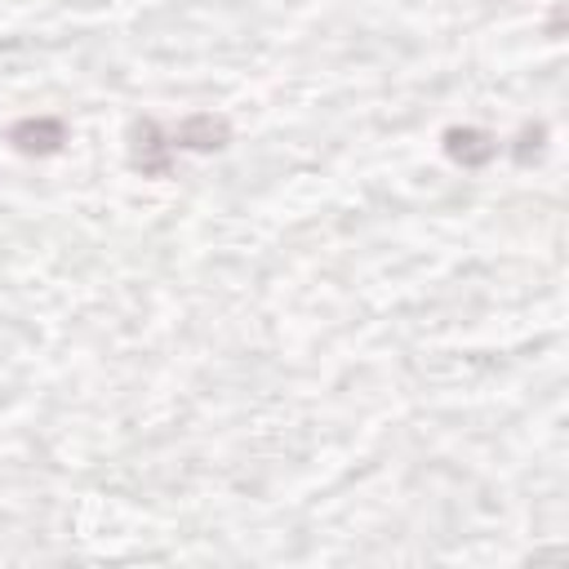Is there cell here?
<instances>
[{
    "label": "cell",
    "mask_w": 569,
    "mask_h": 569,
    "mask_svg": "<svg viewBox=\"0 0 569 569\" xmlns=\"http://www.w3.org/2000/svg\"><path fill=\"white\" fill-rule=\"evenodd\" d=\"M62 138H67V129H62V120H53V116L18 120V124L9 129V142H13L22 156H53V151L62 147Z\"/></svg>",
    "instance_id": "obj_2"
},
{
    "label": "cell",
    "mask_w": 569,
    "mask_h": 569,
    "mask_svg": "<svg viewBox=\"0 0 569 569\" xmlns=\"http://www.w3.org/2000/svg\"><path fill=\"white\" fill-rule=\"evenodd\" d=\"M169 164H173V138H164L156 120H138L133 124V169H142L147 178H164Z\"/></svg>",
    "instance_id": "obj_1"
},
{
    "label": "cell",
    "mask_w": 569,
    "mask_h": 569,
    "mask_svg": "<svg viewBox=\"0 0 569 569\" xmlns=\"http://www.w3.org/2000/svg\"><path fill=\"white\" fill-rule=\"evenodd\" d=\"M445 151H449L458 164H485L498 147H493V138L480 133V129H449V133H445Z\"/></svg>",
    "instance_id": "obj_4"
},
{
    "label": "cell",
    "mask_w": 569,
    "mask_h": 569,
    "mask_svg": "<svg viewBox=\"0 0 569 569\" xmlns=\"http://www.w3.org/2000/svg\"><path fill=\"white\" fill-rule=\"evenodd\" d=\"M227 138H231V124H227L222 116H191V120L178 124L173 147H187V151H218V147H227Z\"/></svg>",
    "instance_id": "obj_3"
}]
</instances>
